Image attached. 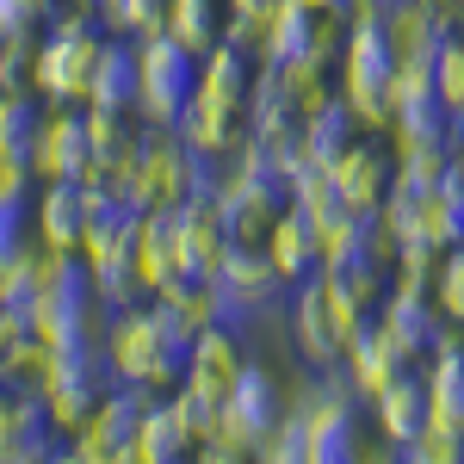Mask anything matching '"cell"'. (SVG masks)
<instances>
[{
    "label": "cell",
    "mask_w": 464,
    "mask_h": 464,
    "mask_svg": "<svg viewBox=\"0 0 464 464\" xmlns=\"http://www.w3.org/2000/svg\"><path fill=\"white\" fill-rule=\"evenodd\" d=\"M297 6H310V13H328V6H341V0H297Z\"/></svg>",
    "instance_id": "obj_30"
},
{
    "label": "cell",
    "mask_w": 464,
    "mask_h": 464,
    "mask_svg": "<svg viewBox=\"0 0 464 464\" xmlns=\"http://www.w3.org/2000/svg\"><path fill=\"white\" fill-rule=\"evenodd\" d=\"M87 106H111V111L137 106V44H106V50H100Z\"/></svg>",
    "instance_id": "obj_19"
},
{
    "label": "cell",
    "mask_w": 464,
    "mask_h": 464,
    "mask_svg": "<svg viewBox=\"0 0 464 464\" xmlns=\"http://www.w3.org/2000/svg\"><path fill=\"white\" fill-rule=\"evenodd\" d=\"M428 304H433V310H440L446 322H452V328H464V242L440 248V266H433Z\"/></svg>",
    "instance_id": "obj_23"
},
{
    "label": "cell",
    "mask_w": 464,
    "mask_h": 464,
    "mask_svg": "<svg viewBox=\"0 0 464 464\" xmlns=\"http://www.w3.org/2000/svg\"><path fill=\"white\" fill-rule=\"evenodd\" d=\"M25 248V186L0 192V266Z\"/></svg>",
    "instance_id": "obj_26"
},
{
    "label": "cell",
    "mask_w": 464,
    "mask_h": 464,
    "mask_svg": "<svg viewBox=\"0 0 464 464\" xmlns=\"http://www.w3.org/2000/svg\"><path fill=\"white\" fill-rule=\"evenodd\" d=\"M198 87V56L168 32H149L137 44V111L149 124H174Z\"/></svg>",
    "instance_id": "obj_5"
},
{
    "label": "cell",
    "mask_w": 464,
    "mask_h": 464,
    "mask_svg": "<svg viewBox=\"0 0 464 464\" xmlns=\"http://www.w3.org/2000/svg\"><path fill=\"white\" fill-rule=\"evenodd\" d=\"M372 415H378V433L384 440H396V452L415 440V433L428 428V391H421V378H396V384H384V391L372 396Z\"/></svg>",
    "instance_id": "obj_17"
},
{
    "label": "cell",
    "mask_w": 464,
    "mask_h": 464,
    "mask_svg": "<svg viewBox=\"0 0 464 464\" xmlns=\"http://www.w3.org/2000/svg\"><path fill=\"white\" fill-rule=\"evenodd\" d=\"M32 179V168L25 161H13V155H0V192H13V186H25Z\"/></svg>",
    "instance_id": "obj_29"
},
{
    "label": "cell",
    "mask_w": 464,
    "mask_h": 464,
    "mask_svg": "<svg viewBox=\"0 0 464 464\" xmlns=\"http://www.w3.org/2000/svg\"><path fill=\"white\" fill-rule=\"evenodd\" d=\"M384 37H391L396 63H433V44L446 32L421 0H384Z\"/></svg>",
    "instance_id": "obj_18"
},
{
    "label": "cell",
    "mask_w": 464,
    "mask_h": 464,
    "mask_svg": "<svg viewBox=\"0 0 464 464\" xmlns=\"http://www.w3.org/2000/svg\"><path fill=\"white\" fill-rule=\"evenodd\" d=\"M328 179L341 192V205L359 217H372L396 186V155H384L378 143H347L334 161H328Z\"/></svg>",
    "instance_id": "obj_8"
},
{
    "label": "cell",
    "mask_w": 464,
    "mask_h": 464,
    "mask_svg": "<svg viewBox=\"0 0 464 464\" xmlns=\"http://www.w3.org/2000/svg\"><path fill=\"white\" fill-rule=\"evenodd\" d=\"M266 260H273V279H279V285H304V279L316 273V229H310V217L297 211V205L273 217V229H266Z\"/></svg>",
    "instance_id": "obj_14"
},
{
    "label": "cell",
    "mask_w": 464,
    "mask_h": 464,
    "mask_svg": "<svg viewBox=\"0 0 464 464\" xmlns=\"http://www.w3.org/2000/svg\"><path fill=\"white\" fill-rule=\"evenodd\" d=\"M50 13H56V0H0V32H32Z\"/></svg>",
    "instance_id": "obj_27"
},
{
    "label": "cell",
    "mask_w": 464,
    "mask_h": 464,
    "mask_svg": "<svg viewBox=\"0 0 464 464\" xmlns=\"http://www.w3.org/2000/svg\"><path fill=\"white\" fill-rule=\"evenodd\" d=\"M106 365L111 378H124V384H137V391H174L179 384V365H186V341H179V328L155 304L137 310V304H124L118 316L106 322Z\"/></svg>",
    "instance_id": "obj_1"
},
{
    "label": "cell",
    "mask_w": 464,
    "mask_h": 464,
    "mask_svg": "<svg viewBox=\"0 0 464 464\" xmlns=\"http://www.w3.org/2000/svg\"><path fill=\"white\" fill-rule=\"evenodd\" d=\"M161 13H168V0H93V19L118 37H149L161 32Z\"/></svg>",
    "instance_id": "obj_24"
},
{
    "label": "cell",
    "mask_w": 464,
    "mask_h": 464,
    "mask_svg": "<svg viewBox=\"0 0 464 464\" xmlns=\"http://www.w3.org/2000/svg\"><path fill=\"white\" fill-rule=\"evenodd\" d=\"M402 459H415V464H459L464 459V433H452V428H421L409 446H402Z\"/></svg>",
    "instance_id": "obj_25"
},
{
    "label": "cell",
    "mask_w": 464,
    "mask_h": 464,
    "mask_svg": "<svg viewBox=\"0 0 464 464\" xmlns=\"http://www.w3.org/2000/svg\"><path fill=\"white\" fill-rule=\"evenodd\" d=\"M365 322L372 316H359L322 266L297 285V304H291V341H297V353L310 359V365H341Z\"/></svg>",
    "instance_id": "obj_3"
},
{
    "label": "cell",
    "mask_w": 464,
    "mask_h": 464,
    "mask_svg": "<svg viewBox=\"0 0 464 464\" xmlns=\"http://www.w3.org/2000/svg\"><path fill=\"white\" fill-rule=\"evenodd\" d=\"M192 440L179 428V415L168 402H143L137 409V421H130V440H124V464H168L179 459Z\"/></svg>",
    "instance_id": "obj_15"
},
{
    "label": "cell",
    "mask_w": 464,
    "mask_h": 464,
    "mask_svg": "<svg viewBox=\"0 0 464 464\" xmlns=\"http://www.w3.org/2000/svg\"><path fill=\"white\" fill-rule=\"evenodd\" d=\"M37 130H44V106H37L25 87H19V93H0V155H13V161L32 168Z\"/></svg>",
    "instance_id": "obj_20"
},
{
    "label": "cell",
    "mask_w": 464,
    "mask_h": 464,
    "mask_svg": "<svg viewBox=\"0 0 464 464\" xmlns=\"http://www.w3.org/2000/svg\"><path fill=\"white\" fill-rule=\"evenodd\" d=\"M341 372H347V391H353L359 402H372L384 384H396V378L409 372V353L391 341V328H384V322H365V328H359V341L347 347V359H341Z\"/></svg>",
    "instance_id": "obj_13"
},
{
    "label": "cell",
    "mask_w": 464,
    "mask_h": 464,
    "mask_svg": "<svg viewBox=\"0 0 464 464\" xmlns=\"http://www.w3.org/2000/svg\"><path fill=\"white\" fill-rule=\"evenodd\" d=\"M137 409H143V396H137V391L100 396V402L81 415V428L69 433V459L74 464H124V440H130Z\"/></svg>",
    "instance_id": "obj_9"
},
{
    "label": "cell",
    "mask_w": 464,
    "mask_h": 464,
    "mask_svg": "<svg viewBox=\"0 0 464 464\" xmlns=\"http://www.w3.org/2000/svg\"><path fill=\"white\" fill-rule=\"evenodd\" d=\"M100 50H106V37L93 32V19L56 13V25H50V44H37V74H32V87L44 93V100H56V106H74V100H87Z\"/></svg>",
    "instance_id": "obj_4"
},
{
    "label": "cell",
    "mask_w": 464,
    "mask_h": 464,
    "mask_svg": "<svg viewBox=\"0 0 464 464\" xmlns=\"http://www.w3.org/2000/svg\"><path fill=\"white\" fill-rule=\"evenodd\" d=\"M273 260H266V248H248V242H229V254H223V266H217V291H223V304L229 310H248V304H260V297H273Z\"/></svg>",
    "instance_id": "obj_16"
},
{
    "label": "cell",
    "mask_w": 464,
    "mask_h": 464,
    "mask_svg": "<svg viewBox=\"0 0 464 464\" xmlns=\"http://www.w3.org/2000/svg\"><path fill=\"white\" fill-rule=\"evenodd\" d=\"M433 93L452 118H464V25L433 44Z\"/></svg>",
    "instance_id": "obj_22"
},
{
    "label": "cell",
    "mask_w": 464,
    "mask_h": 464,
    "mask_svg": "<svg viewBox=\"0 0 464 464\" xmlns=\"http://www.w3.org/2000/svg\"><path fill=\"white\" fill-rule=\"evenodd\" d=\"M111 192L106 186H87V179H44V198H37V236L50 242V248L74 254L81 248V236H87V223L100 217Z\"/></svg>",
    "instance_id": "obj_7"
},
{
    "label": "cell",
    "mask_w": 464,
    "mask_h": 464,
    "mask_svg": "<svg viewBox=\"0 0 464 464\" xmlns=\"http://www.w3.org/2000/svg\"><path fill=\"white\" fill-rule=\"evenodd\" d=\"M248 372V353H242V341L223 328V322H211V328H198L192 334V347H186V365H179V384H192L198 396H211V402H223V396L236 391V378Z\"/></svg>",
    "instance_id": "obj_10"
},
{
    "label": "cell",
    "mask_w": 464,
    "mask_h": 464,
    "mask_svg": "<svg viewBox=\"0 0 464 464\" xmlns=\"http://www.w3.org/2000/svg\"><path fill=\"white\" fill-rule=\"evenodd\" d=\"M391 74H396V56H391V37L384 25H347L341 37V106L353 124L365 130H391Z\"/></svg>",
    "instance_id": "obj_2"
},
{
    "label": "cell",
    "mask_w": 464,
    "mask_h": 464,
    "mask_svg": "<svg viewBox=\"0 0 464 464\" xmlns=\"http://www.w3.org/2000/svg\"><path fill=\"white\" fill-rule=\"evenodd\" d=\"M93 161L87 143V118L81 111H44V130L32 143V174L37 179H81Z\"/></svg>",
    "instance_id": "obj_12"
},
{
    "label": "cell",
    "mask_w": 464,
    "mask_h": 464,
    "mask_svg": "<svg viewBox=\"0 0 464 464\" xmlns=\"http://www.w3.org/2000/svg\"><path fill=\"white\" fill-rule=\"evenodd\" d=\"M130 273H137V285H143L149 297L168 285L174 273H186L174 211H130Z\"/></svg>",
    "instance_id": "obj_11"
},
{
    "label": "cell",
    "mask_w": 464,
    "mask_h": 464,
    "mask_svg": "<svg viewBox=\"0 0 464 464\" xmlns=\"http://www.w3.org/2000/svg\"><path fill=\"white\" fill-rule=\"evenodd\" d=\"M161 32L168 37H179L192 56H205L217 37V0H168V13H161Z\"/></svg>",
    "instance_id": "obj_21"
},
{
    "label": "cell",
    "mask_w": 464,
    "mask_h": 464,
    "mask_svg": "<svg viewBox=\"0 0 464 464\" xmlns=\"http://www.w3.org/2000/svg\"><path fill=\"white\" fill-rule=\"evenodd\" d=\"M353 402L359 396L347 384H328L310 402H297L304 421V464H334V459H359V428H353Z\"/></svg>",
    "instance_id": "obj_6"
},
{
    "label": "cell",
    "mask_w": 464,
    "mask_h": 464,
    "mask_svg": "<svg viewBox=\"0 0 464 464\" xmlns=\"http://www.w3.org/2000/svg\"><path fill=\"white\" fill-rule=\"evenodd\" d=\"M433 19H440V32H459L464 25V0H421Z\"/></svg>",
    "instance_id": "obj_28"
}]
</instances>
